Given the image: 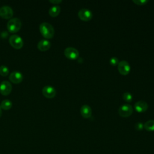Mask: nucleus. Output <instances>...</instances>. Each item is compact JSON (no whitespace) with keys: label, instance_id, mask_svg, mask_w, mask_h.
Here are the masks:
<instances>
[{"label":"nucleus","instance_id":"nucleus-1","mask_svg":"<svg viewBox=\"0 0 154 154\" xmlns=\"http://www.w3.org/2000/svg\"><path fill=\"white\" fill-rule=\"evenodd\" d=\"M40 31L42 35L46 38H51L54 35L53 26L48 22H43L40 25Z\"/></svg>","mask_w":154,"mask_h":154},{"label":"nucleus","instance_id":"nucleus-2","mask_svg":"<svg viewBox=\"0 0 154 154\" xmlns=\"http://www.w3.org/2000/svg\"><path fill=\"white\" fill-rule=\"evenodd\" d=\"M22 23L20 20L17 17L10 19L7 25V29L9 32L14 33L19 31L21 28Z\"/></svg>","mask_w":154,"mask_h":154},{"label":"nucleus","instance_id":"nucleus-3","mask_svg":"<svg viewBox=\"0 0 154 154\" xmlns=\"http://www.w3.org/2000/svg\"><path fill=\"white\" fill-rule=\"evenodd\" d=\"M9 43L10 45L17 49H20L23 45V41L21 37L16 34L11 35L9 38Z\"/></svg>","mask_w":154,"mask_h":154},{"label":"nucleus","instance_id":"nucleus-4","mask_svg":"<svg viewBox=\"0 0 154 154\" xmlns=\"http://www.w3.org/2000/svg\"><path fill=\"white\" fill-rule=\"evenodd\" d=\"M119 115L123 117H128L130 116L133 112L132 106L129 104L122 105L118 110Z\"/></svg>","mask_w":154,"mask_h":154},{"label":"nucleus","instance_id":"nucleus-5","mask_svg":"<svg viewBox=\"0 0 154 154\" xmlns=\"http://www.w3.org/2000/svg\"><path fill=\"white\" fill-rule=\"evenodd\" d=\"M78 16L82 20L88 21L92 18L93 13L90 10L85 8H82L78 11Z\"/></svg>","mask_w":154,"mask_h":154},{"label":"nucleus","instance_id":"nucleus-6","mask_svg":"<svg viewBox=\"0 0 154 154\" xmlns=\"http://www.w3.org/2000/svg\"><path fill=\"white\" fill-rule=\"evenodd\" d=\"M117 69L120 73L123 75H126L131 70V66L127 61L122 60L118 64Z\"/></svg>","mask_w":154,"mask_h":154},{"label":"nucleus","instance_id":"nucleus-7","mask_svg":"<svg viewBox=\"0 0 154 154\" xmlns=\"http://www.w3.org/2000/svg\"><path fill=\"white\" fill-rule=\"evenodd\" d=\"M13 15V9L8 5H4L0 8V16L3 19H10Z\"/></svg>","mask_w":154,"mask_h":154},{"label":"nucleus","instance_id":"nucleus-8","mask_svg":"<svg viewBox=\"0 0 154 154\" xmlns=\"http://www.w3.org/2000/svg\"><path fill=\"white\" fill-rule=\"evenodd\" d=\"M64 55L69 59L75 60L79 56V51L73 47H67L64 49Z\"/></svg>","mask_w":154,"mask_h":154},{"label":"nucleus","instance_id":"nucleus-9","mask_svg":"<svg viewBox=\"0 0 154 154\" xmlns=\"http://www.w3.org/2000/svg\"><path fill=\"white\" fill-rule=\"evenodd\" d=\"M12 90L11 83L7 81H3L0 84V93L4 96L8 95Z\"/></svg>","mask_w":154,"mask_h":154},{"label":"nucleus","instance_id":"nucleus-10","mask_svg":"<svg viewBox=\"0 0 154 154\" xmlns=\"http://www.w3.org/2000/svg\"><path fill=\"white\" fill-rule=\"evenodd\" d=\"M42 94L47 98H53L56 94V90L51 85H46L42 88Z\"/></svg>","mask_w":154,"mask_h":154},{"label":"nucleus","instance_id":"nucleus-11","mask_svg":"<svg viewBox=\"0 0 154 154\" xmlns=\"http://www.w3.org/2000/svg\"><path fill=\"white\" fill-rule=\"evenodd\" d=\"M23 78V75L20 72L14 71L10 74L9 79L13 83L19 84L22 81Z\"/></svg>","mask_w":154,"mask_h":154},{"label":"nucleus","instance_id":"nucleus-12","mask_svg":"<svg viewBox=\"0 0 154 154\" xmlns=\"http://www.w3.org/2000/svg\"><path fill=\"white\" fill-rule=\"evenodd\" d=\"M134 108L135 110L139 112H143L146 111L148 108V104L144 100H139L134 104Z\"/></svg>","mask_w":154,"mask_h":154},{"label":"nucleus","instance_id":"nucleus-13","mask_svg":"<svg viewBox=\"0 0 154 154\" xmlns=\"http://www.w3.org/2000/svg\"><path fill=\"white\" fill-rule=\"evenodd\" d=\"M80 112L84 118L87 119L91 117L92 114V109L88 105H83L81 108Z\"/></svg>","mask_w":154,"mask_h":154},{"label":"nucleus","instance_id":"nucleus-14","mask_svg":"<svg viewBox=\"0 0 154 154\" xmlns=\"http://www.w3.org/2000/svg\"><path fill=\"white\" fill-rule=\"evenodd\" d=\"M51 47V42L46 39H43L37 43V48L41 51H46Z\"/></svg>","mask_w":154,"mask_h":154},{"label":"nucleus","instance_id":"nucleus-15","mask_svg":"<svg viewBox=\"0 0 154 154\" xmlns=\"http://www.w3.org/2000/svg\"><path fill=\"white\" fill-rule=\"evenodd\" d=\"M60 10H61L60 7L58 5H55L52 6L49 8L48 13H49V14L51 16L56 17L59 14V13L60 12Z\"/></svg>","mask_w":154,"mask_h":154},{"label":"nucleus","instance_id":"nucleus-16","mask_svg":"<svg viewBox=\"0 0 154 154\" xmlns=\"http://www.w3.org/2000/svg\"><path fill=\"white\" fill-rule=\"evenodd\" d=\"M0 106L3 109L8 110L12 106V102L8 99H4L1 102Z\"/></svg>","mask_w":154,"mask_h":154},{"label":"nucleus","instance_id":"nucleus-17","mask_svg":"<svg viewBox=\"0 0 154 154\" xmlns=\"http://www.w3.org/2000/svg\"><path fill=\"white\" fill-rule=\"evenodd\" d=\"M144 128L147 131H154V120H149L144 124Z\"/></svg>","mask_w":154,"mask_h":154},{"label":"nucleus","instance_id":"nucleus-18","mask_svg":"<svg viewBox=\"0 0 154 154\" xmlns=\"http://www.w3.org/2000/svg\"><path fill=\"white\" fill-rule=\"evenodd\" d=\"M9 73V69L5 66H0V75L2 76H6Z\"/></svg>","mask_w":154,"mask_h":154},{"label":"nucleus","instance_id":"nucleus-19","mask_svg":"<svg viewBox=\"0 0 154 154\" xmlns=\"http://www.w3.org/2000/svg\"><path fill=\"white\" fill-rule=\"evenodd\" d=\"M122 97H123V99H124V100L126 102H130L132 100V95L130 92H128V91L125 92L123 94Z\"/></svg>","mask_w":154,"mask_h":154},{"label":"nucleus","instance_id":"nucleus-20","mask_svg":"<svg viewBox=\"0 0 154 154\" xmlns=\"http://www.w3.org/2000/svg\"><path fill=\"white\" fill-rule=\"evenodd\" d=\"M109 63H110L111 65H112V66H116L119 63V59L116 57H112L109 59Z\"/></svg>","mask_w":154,"mask_h":154},{"label":"nucleus","instance_id":"nucleus-21","mask_svg":"<svg viewBox=\"0 0 154 154\" xmlns=\"http://www.w3.org/2000/svg\"><path fill=\"white\" fill-rule=\"evenodd\" d=\"M135 128L137 131H141L144 128V124L141 122H137L135 124Z\"/></svg>","mask_w":154,"mask_h":154},{"label":"nucleus","instance_id":"nucleus-22","mask_svg":"<svg viewBox=\"0 0 154 154\" xmlns=\"http://www.w3.org/2000/svg\"><path fill=\"white\" fill-rule=\"evenodd\" d=\"M133 2L137 5H144L149 2L148 0H133Z\"/></svg>","mask_w":154,"mask_h":154},{"label":"nucleus","instance_id":"nucleus-23","mask_svg":"<svg viewBox=\"0 0 154 154\" xmlns=\"http://www.w3.org/2000/svg\"><path fill=\"white\" fill-rule=\"evenodd\" d=\"M49 2L54 4H58L62 2V0H49Z\"/></svg>","mask_w":154,"mask_h":154},{"label":"nucleus","instance_id":"nucleus-24","mask_svg":"<svg viewBox=\"0 0 154 154\" xmlns=\"http://www.w3.org/2000/svg\"><path fill=\"white\" fill-rule=\"evenodd\" d=\"M1 116H2V111H1V107L0 106V117H1Z\"/></svg>","mask_w":154,"mask_h":154}]
</instances>
